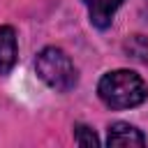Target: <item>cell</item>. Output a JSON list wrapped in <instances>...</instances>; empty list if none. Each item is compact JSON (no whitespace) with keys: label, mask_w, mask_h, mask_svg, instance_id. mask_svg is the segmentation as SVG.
<instances>
[{"label":"cell","mask_w":148,"mask_h":148,"mask_svg":"<svg viewBox=\"0 0 148 148\" xmlns=\"http://www.w3.org/2000/svg\"><path fill=\"white\" fill-rule=\"evenodd\" d=\"M97 95L109 109L123 111L143 104L148 99V86L141 74L132 69H111L99 79Z\"/></svg>","instance_id":"1"},{"label":"cell","mask_w":148,"mask_h":148,"mask_svg":"<svg viewBox=\"0 0 148 148\" xmlns=\"http://www.w3.org/2000/svg\"><path fill=\"white\" fill-rule=\"evenodd\" d=\"M35 72L56 92H69L79 83V72L72 58L58 46H44L35 56Z\"/></svg>","instance_id":"2"},{"label":"cell","mask_w":148,"mask_h":148,"mask_svg":"<svg viewBox=\"0 0 148 148\" xmlns=\"http://www.w3.org/2000/svg\"><path fill=\"white\" fill-rule=\"evenodd\" d=\"M88 9V18L95 28L99 30H106L111 23H113V16L118 12V7L125 2V0H81Z\"/></svg>","instance_id":"3"},{"label":"cell","mask_w":148,"mask_h":148,"mask_svg":"<svg viewBox=\"0 0 148 148\" xmlns=\"http://www.w3.org/2000/svg\"><path fill=\"white\" fill-rule=\"evenodd\" d=\"M146 136L130 123H111L106 130V146H143Z\"/></svg>","instance_id":"4"},{"label":"cell","mask_w":148,"mask_h":148,"mask_svg":"<svg viewBox=\"0 0 148 148\" xmlns=\"http://www.w3.org/2000/svg\"><path fill=\"white\" fill-rule=\"evenodd\" d=\"M18 60V42L12 25H0V74H9Z\"/></svg>","instance_id":"5"},{"label":"cell","mask_w":148,"mask_h":148,"mask_svg":"<svg viewBox=\"0 0 148 148\" xmlns=\"http://www.w3.org/2000/svg\"><path fill=\"white\" fill-rule=\"evenodd\" d=\"M123 51L134 62L148 65V37L146 35H132V37H127L125 44H123Z\"/></svg>","instance_id":"6"},{"label":"cell","mask_w":148,"mask_h":148,"mask_svg":"<svg viewBox=\"0 0 148 148\" xmlns=\"http://www.w3.org/2000/svg\"><path fill=\"white\" fill-rule=\"evenodd\" d=\"M74 141L79 143V146H83V148H90V146H97L99 143V139H97V134L88 127V125H74Z\"/></svg>","instance_id":"7"}]
</instances>
